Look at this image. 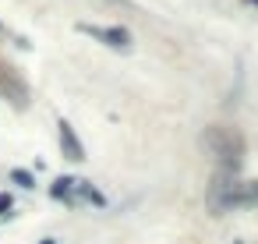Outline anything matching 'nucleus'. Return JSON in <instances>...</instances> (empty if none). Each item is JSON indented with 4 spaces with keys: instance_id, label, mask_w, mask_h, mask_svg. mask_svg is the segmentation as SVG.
<instances>
[{
    "instance_id": "1",
    "label": "nucleus",
    "mask_w": 258,
    "mask_h": 244,
    "mask_svg": "<svg viewBox=\"0 0 258 244\" xmlns=\"http://www.w3.org/2000/svg\"><path fill=\"white\" fill-rule=\"evenodd\" d=\"M85 35H92V39H99V43H106V46H131V32L128 28H103V25H78Z\"/></svg>"
},
{
    "instance_id": "2",
    "label": "nucleus",
    "mask_w": 258,
    "mask_h": 244,
    "mask_svg": "<svg viewBox=\"0 0 258 244\" xmlns=\"http://www.w3.org/2000/svg\"><path fill=\"white\" fill-rule=\"evenodd\" d=\"M60 145L67 149L71 159H85V149H82V142L75 138V128H71L67 120H60Z\"/></svg>"
},
{
    "instance_id": "3",
    "label": "nucleus",
    "mask_w": 258,
    "mask_h": 244,
    "mask_svg": "<svg viewBox=\"0 0 258 244\" xmlns=\"http://www.w3.org/2000/svg\"><path fill=\"white\" fill-rule=\"evenodd\" d=\"M11 181L21 184V188H35V177H32L28 170H11Z\"/></svg>"
},
{
    "instance_id": "4",
    "label": "nucleus",
    "mask_w": 258,
    "mask_h": 244,
    "mask_svg": "<svg viewBox=\"0 0 258 244\" xmlns=\"http://www.w3.org/2000/svg\"><path fill=\"white\" fill-rule=\"evenodd\" d=\"M11 206H14V202H11L7 195H0V216H7V213H11Z\"/></svg>"
},
{
    "instance_id": "5",
    "label": "nucleus",
    "mask_w": 258,
    "mask_h": 244,
    "mask_svg": "<svg viewBox=\"0 0 258 244\" xmlns=\"http://www.w3.org/2000/svg\"><path fill=\"white\" fill-rule=\"evenodd\" d=\"M43 244H57V241H43Z\"/></svg>"
},
{
    "instance_id": "6",
    "label": "nucleus",
    "mask_w": 258,
    "mask_h": 244,
    "mask_svg": "<svg viewBox=\"0 0 258 244\" xmlns=\"http://www.w3.org/2000/svg\"><path fill=\"white\" fill-rule=\"evenodd\" d=\"M248 4H258V0H248Z\"/></svg>"
}]
</instances>
